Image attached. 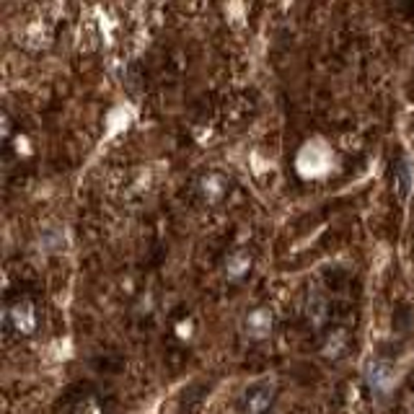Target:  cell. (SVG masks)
I'll use <instances>...</instances> for the list:
<instances>
[{
    "label": "cell",
    "mask_w": 414,
    "mask_h": 414,
    "mask_svg": "<svg viewBox=\"0 0 414 414\" xmlns=\"http://www.w3.org/2000/svg\"><path fill=\"white\" fill-rule=\"evenodd\" d=\"M8 324L19 332V334H32L36 329V311H34L32 303H16L11 311H8Z\"/></svg>",
    "instance_id": "cell-1"
},
{
    "label": "cell",
    "mask_w": 414,
    "mask_h": 414,
    "mask_svg": "<svg viewBox=\"0 0 414 414\" xmlns=\"http://www.w3.org/2000/svg\"><path fill=\"white\" fill-rule=\"evenodd\" d=\"M269 402H272V389H269L267 383H257V386H251L246 391V396H244V412L264 414Z\"/></svg>",
    "instance_id": "cell-2"
},
{
    "label": "cell",
    "mask_w": 414,
    "mask_h": 414,
    "mask_svg": "<svg viewBox=\"0 0 414 414\" xmlns=\"http://www.w3.org/2000/svg\"><path fill=\"white\" fill-rule=\"evenodd\" d=\"M76 414H104V409L99 406V402H93V399H86V402L78 404Z\"/></svg>",
    "instance_id": "cell-3"
}]
</instances>
